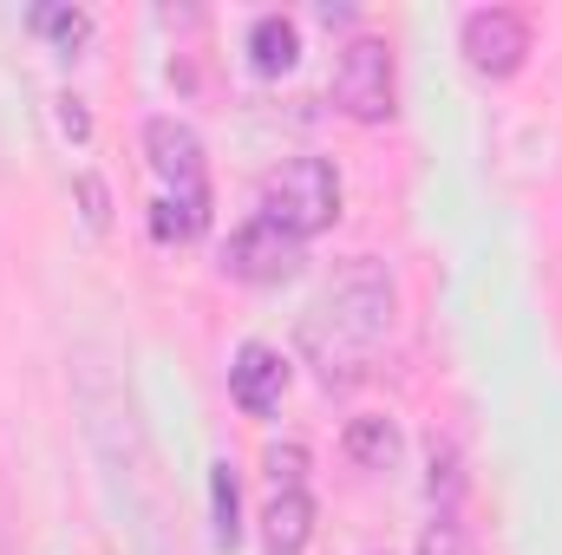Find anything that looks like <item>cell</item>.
<instances>
[{
  "instance_id": "8fae6325",
  "label": "cell",
  "mask_w": 562,
  "mask_h": 555,
  "mask_svg": "<svg viewBox=\"0 0 562 555\" xmlns=\"http://www.w3.org/2000/svg\"><path fill=\"white\" fill-rule=\"evenodd\" d=\"M431 477H425V497H431V510L438 517H458V503H464V457H458V444H445V438H431Z\"/></svg>"
},
{
  "instance_id": "30bf717a",
  "label": "cell",
  "mask_w": 562,
  "mask_h": 555,
  "mask_svg": "<svg viewBox=\"0 0 562 555\" xmlns=\"http://www.w3.org/2000/svg\"><path fill=\"white\" fill-rule=\"evenodd\" d=\"M249 59H256V72H288V66L301 59V33H294V20L262 13V20L249 26Z\"/></svg>"
},
{
  "instance_id": "6da1fadb",
  "label": "cell",
  "mask_w": 562,
  "mask_h": 555,
  "mask_svg": "<svg viewBox=\"0 0 562 555\" xmlns=\"http://www.w3.org/2000/svg\"><path fill=\"white\" fill-rule=\"evenodd\" d=\"M393 275L380 262H347L340 281L314 301V314L301 320V353L314 360V373L327 386H353L367 373V360L380 353V340L393 333Z\"/></svg>"
},
{
  "instance_id": "7c38bea8",
  "label": "cell",
  "mask_w": 562,
  "mask_h": 555,
  "mask_svg": "<svg viewBox=\"0 0 562 555\" xmlns=\"http://www.w3.org/2000/svg\"><path fill=\"white\" fill-rule=\"evenodd\" d=\"M210 517H216V550L243 543V497H236V464L216 457L210 464Z\"/></svg>"
},
{
  "instance_id": "e0dca14e",
  "label": "cell",
  "mask_w": 562,
  "mask_h": 555,
  "mask_svg": "<svg viewBox=\"0 0 562 555\" xmlns=\"http://www.w3.org/2000/svg\"><path fill=\"white\" fill-rule=\"evenodd\" d=\"M269 477H276V490H301L307 451H301V444H269Z\"/></svg>"
},
{
  "instance_id": "2e32d148",
  "label": "cell",
  "mask_w": 562,
  "mask_h": 555,
  "mask_svg": "<svg viewBox=\"0 0 562 555\" xmlns=\"http://www.w3.org/2000/svg\"><path fill=\"white\" fill-rule=\"evenodd\" d=\"M79 216H86V229H105L112 223V190H105V177H79Z\"/></svg>"
},
{
  "instance_id": "7a4b0ae2",
  "label": "cell",
  "mask_w": 562,
  "mask_h": 555,
  "mask_svg": "<svg viewBox=\"0 0 562 555\" xmlns=\"http://www.w3.org/2000/svg\"><path fill=\"white\" fill-rule=\"evenodd\" d=\"M340 216V177L327 157H288L281 170L262 177V223H276L281 236L307 242Z\"/></svg>"
},
{
  "instance_id": "8992f818",
  "label": "cell",
  "mask_w": 562,
  "mask_h": 555,
  "mask_svg": "<svg viewBox=\"0 0 562 555\" xmlns=\"http://www.w3.org/2000/svg\"><path fill=\"white\" fill-rule=\"evenodd\" d=\"M144 157H150V170L170 183V196H183V203H210L203 138H196L183 118H150V125H144Z\"/></svg>"
},
{
  "instance_id": "ac0fdd59",
  "label": "cell",
  "mask_w": 562,
  "mask_h": 555,
  "mask_svg": "<svg viewBox=\"0 0 562 555\" xmlns=\"http://www.w3.org/2000/svg\"><path fill=\"white\" fill-rule=\"evenodd\" d=\"M59 132H66L72 144H86V138H92V112H86V99H72V92L59 99Z\"/></svg>"
},
{
  "instance_id": "3957f363",
  "label": "cell",
  "mask_w": 562,
  "mask_h": 555,
  "mask_svg": "<svg viewBox=\"0 0 562 555\" xmlns=\"http://www.w3.org/2000/svg\"><path fill=\"white\" fill-rule=\"evenodd\" d=\"M334 99L360 125H386L400 112V72H393V46L380 33H353L340 46V59H334Z\"/></svg>"
},
{
  "instance_id": "52a82bcc",
  "label": "cell",
  "mask_w": 562,
  "mask_h": 555,
  "mask_svg": "<svg viewBox=\"0 0 562 555\" xmlns=\"http://www.w3.org/2000/svg\"><path fill=\"white\" fill-rule=\"evenodd\" d=\"M288 393V360H281L269 340H243L236 360H229V399L249 418H269Z\"/></svg>"
},
{
  "instance_id": "4fadbf2b",
  "label": "cell",
  "mask_w": 562,
  "mask_h": 555,
  "mask_svg": "<svg viewBox=\"0 0 562 555\" xmlns=\"http://www.w3.org/2000/svg\"><path fill=\"white\" fill-rule=\"evenodd\" d=\"M26 26H33V33H46L59 53H79V46L92 39V13H86V7H53V0H46V7H33V13H26Z\"/></svg>"
},
{
  "instance_id": "5b68a950",
  "label": "cell",
  "mask_w": 562,
  "mask_h": 555,
  "mask_svg": "<svg viewBox=\"0 0 562 555\" xmlns=\"http://www.w3.org/2000/svg\"><path fill=\"white\" fill-rule=\"evenodd\" d=\"M307 242H294V236H281L276 223H243L229 242H223V275L229 281H249V287H281V281L301 275V256Z\"/></svg>"
},
{
  "instance_id": "277c9868",
  "label": "cell",
  "mask_w": 562,
  "mask_h": 555,
  "mask_svg": "<svg viewBox=\"0 0 562 555\" xmlns=\"http://www.w3.org/2000/svg\"><path fill=\"white\" fill-rule=\"evenodd\" d=\"M458 46H464V66H471V72L510 79V72H524V59H530V20L510 13V7H477V13H464Z\"/></svg>"
},
{
  "instance_id": "5bb4252c",
  "label": "cell",
  "mask_w": 562,
  "mask_h": 555,
  "mask_svg": "<svg viewBox=\"0 0 562 555\" xmlns=\"http://www.w3.org/2000/svg\"><path fill=\"white\" fill-rule=\"evenodd\" d=\"M203 223H210V203H183V196L150 203V236L157 242H190V236H203Z\"/></svg>"
},
{
  "instance_id": "9c48e42d",
  "label": "cell",
  "mask_w": 562,
  "mask_h": 555,
  "mask_svg": "<svg viewBox=\"0 0 562 555\" xmlns=\"http://www.w3.org/2000/svg\"><path fill=\"white\" fill-rule=\"evenodd\" d=\"M400 451H406V438H400L393 418H353V424H347V457H353L360 471H393Z\"/></svg>"
},
{
  "instance_id": "ba28073f",
  "label": "cell",
  "mask_w": 562,
  "mask_h": 555,
  "mask_svg": "<svg viewBox=\"0 0 562 555\" xmlns=\"http://www.w3.org/2000/svg\"><path fill=\"white\" fill-rule=\"evenodd\" d=\"M314 536V497L307 490H276L269 510H262V543L269 555H301Z\"/></svg>"
},
{
  "instance_id": "9a60e30c",
  "label": "cell",
  "mask_w": 562,
  "mask_h": 555,
  "mask_svg": "<svg viewBox=\"0 0 562 555\" xmlns=\"http://www.w3.org/2000/svg\"><path fill=\"white\" fill-rule=\"evenodd\" d=\"M419 555H477V543H471V530L458 517H431L419 536Z\"/></svg>"
}]
</instances>
